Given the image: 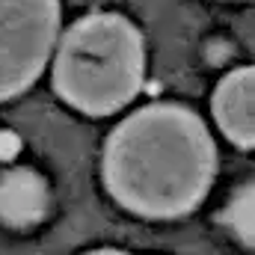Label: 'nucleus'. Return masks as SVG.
<instances>
[{
	"label": "nucleus",
	"mask_w": 255,
	"mask_h": 255,
	"mask_svg": "<svg viewBox=\"0 0 255 255\" xmlns=\"http://www.w3.org/2000/svg\"><path fill=\"white\" fill-rule=\"evenodd\" d=\"M101 172L122 208L148 220H175L208 196L217 145L190 107L148 104L110 133Z\"/></svg>",
	"instance_id": "obj_1"
},
{
	"label": "nucleus",
	"mask_w": 255,
	"mask_h": 255,
	"mask_svg": "<svg viewBox=\"0 0 255 255\" xmlns=\"http://www.w3.org/2000/svg\"><path fill=\"white\" fill-rule=\"evenodd\" d=\"M145 77L142 33L119 12H92L65 30L54 60V89L86 116L130 104Z\"/></svg>",
	"instance_id": "obj_2"
},
{
	"label": "nucleus",
	"mask_w": 255,
	"mask_h": 255,
	"mask_svg": "<svg viewBox=\"0 0 255 255\" xmlns=\"http://www.w3.org/2000/svg\"><path fill=\"white\" fill-rule=\"evenodd\" d=\"M60 0H0V101L24 92L48 63Z\"/></svg>",
	"instance_id": "obj_3"
},
{
	"label": "nucleus",
	"mask_w": 255,
	"mask_h": 255,
	"mask_svg": "<svg viewBox=\"0 0 255 255\" xmlns=\"http://www.w3.org/2000/svg\"><path fill=\"white\" fill-rule=\"evenodd\" d=\"M211 110L229 142L255 148V65L235 68L220 80Z\"/></svg>",
	"instance_id": "obj_4"
},
{
	"label": "nucleus",
	"mask_w": 255,
	"mask_h": 255,
	"mask_svg": "<svg viewBox=\"0 0 255 255\" xmlns=\"http://www.w3.org/2000/svg\"><path fill=\"white\" fill-rule=\"evenodd\" d=\"M48 211V184L33 169H12L0 178V220L15 229L36 226Z\"/></svg>",
	"instance_id": "obj_5"
},
{
	"label": "nucleus",
	"mask_w": 255,
	"mask_h": 255,
	"mask_svg": "<svg viewBox=\"0 0 255 255\" xmlns=\"http://www.w3.org/2000/svg\"><path fill=\"white\" fill-rule=\"evenodd\" d=\"M223 223L244 247L255 250V181L235 190L223 211Z\"/></svg>",
	"instance_id": "obj_6"
},
{
	"label": "nucleus",
	"mask_w": 255,
	"mask_h": 255,
	"mask_svg": "<svg viewBox=\"0 0 255 255\" xmlns=\"http://www.w3.org/2000/svg\"><path fill=\"white\" fill-rule=\"evenodd\" d=\"M86 255H133V253H125V250H95V253H86Z\"/></svg>",
	"instance_id": "obj_7"
}]
</instances>
